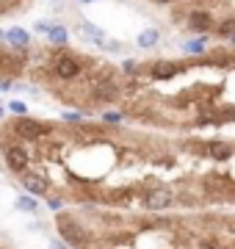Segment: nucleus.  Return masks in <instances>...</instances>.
<instances>
[{"label":"nucleus","mask_w":235,"mask_h":249,"mask_svg":"<svg viewBox=\"0 0 235 249\" xmlns=\"http://www.w3.org/2000/svg\"><path fill=\"white\" fill-rule=\"evenodd\" d=\"M11 130L17 133L19 142H39V139H45L50 136V124L47 122H39V119H31V116H17L14 124H11Z\"/></svg>","instance_id":"1"},{"label":"nucleus","mask_w":235,"mask_h":249,"mask_svg":"<svg viewBox=\"0 0 235 249\" xmlns=\"http://www.w3.org/2000/svg\"><path fill=\"white\" fill-rule=\"evenodd\" d=\"M58 230H61V238L67 241V244H72V247H78V249H86L89 232L83 230L72 216H58Z\"/></svg>","instance_id":"2"},{"label":"nucleus","mask_w":235,"mask_h":249,"mask_svg":"<svg viewBox=\"0 0 235 249\" xmlns=\"http://www.w3.org/2000/svg\"><path fill=\"white\" fill-rule=\"evenodd\" d=\"M172 202H174V191L163 186H150L144 191V208L150 213H161L166 208H172Z\"/></svg>","instance_id":"3"},{"label":"nucleus","mask_w":235,"mask_h":249,"mask_svg":"<svg viewBox=\"0 0 235 249\" xmlns=\"http://www.w3.org/2000/svg\"><path fill=\"white\" fill-rule=\"evenodd\" d=\"M3 155H6V166H9L14 175H22L28 172V163H31V155L22 144H6L3 147Z\"/></svg>","instance_id":"4"},{"label":"nucleus","mask_w":235,"mask_h":249,"mask_svg":"<svg viewBox=\"0 0 235 249\" xmlns=\"http://www.w3.org/2000/svg\"><path fill=\"white\" fill-rule=\"evenodd\" d=\"M53 72H55V78H58V80H75V78H78V75L83 72V67H81V61H78L75 55H69V53H58Z\"/></svg>","instance_id":"5"},{"label":"nucleus","mask_w":235,"mask_h":249,"mask_svg":"<svg viewBox=\"0 0 235 249\" xmlns=\"http://www.w3.org/2000/svg\"><path fill=\"white\" fill-rule=\"evenodd\" d=\"M19 186L34 196H47L50 194V180H47L45 175H39V172H22V175H19Z\"/></svg>","instance_id":"6"},{"label":"nucleus","mask_w":235,"mask_h":249,"mask_svg":"<svg viewBox=\"0 0 235 249\" xmlns=\"http://www.w3.org/2000/svg\"><path fill=\"white\" fill-rule=\"evenodd\" d=\"M91 97H94V103H114V100L122 97V86L114 78H105V80H100V83H94Z\"/></svg>","instance_id":"7"},{"label":"nucleus","mask_w":235,"mask_h":249,"mask_svg":"<svg viewBox=\"0 0 235 249\" xmlns=\"http://www.w3.org/2000/svg\"><path fill=\"white\" fill-rule=\"evenodd\" d=\"M183 70H185V64H174V61H155L152 67H150V75H152L155 80H172L174 75H180Z\"/></svg>","instance_id":"8"},{"label":"nucleus","mask_w":235,"mask_h":249,"mask_svg":"<svg viewBox=\"0 0 235 249\" xmlns=\"http://www.w3.org/2000/svg\"><path fill=\"white\" fill-rule=\"evenodd\" d=\"M208 155L216 160H230L233 158V144L221 142V139H213V142H208Z\"/></svg>","instance_id":"9"},{"label":"nucleus","mask_w":235,"mask_h":249,"mask_svg":"<svg viewBox=\"0 0 235 249\" xmlns=\"http://www.w3.org/2000/svg\"><path fill=\"white\" fill-rule=\"evenodd\" d=\"M188 28L191 31H202V34H205V31H210V28H213V17H210L208 11H191L188 14Z\"/></svg>","instance_id":"10"},{"label":"nucleus","mask_w":235,"mask_h":249,"mask_svg":"<svg viewBox=\"0 0 235 249\" xmlns=\"http://www.w3.org/2000/svg\"><path fill=\"white\" fill-rule=\"evenodd\" d=\"M136 196V188L133 186H125V188H114L108 194V202H130Z\"/></svg>","instance_id":"11"},{"label":"nucleus","mask_w":235,"mask_h":249,"mask_svg":"<svg viewBox=\"0 0 235 249\" xmlns=\"http://www.w3.org/2000/svg\"><path fill=\"white\" fill-rule=\"evenodd\" d=\"M6 42H11L14 47H25L28 45V34L22 28H9L6 31Z\"/></svg>","instance_id":"12"},{"label":"nucleus","mask_w":235,"mask_h":249,"mask_svg":"<svg viewBox=\"0 0 235 249\" xmlns=\"http://www.w3.org/2000/svg\"><path fill=\"white\" fill-rule=\"evenodd\" d=\"M216 34L218 36H230V39H233V36H235V17L221 19V22L216 25Z\"/></svg>","instance_id":"13"},{"label":"nucleus","mask_w":235,"mask_h":249,"mask_svg":"<svg viewBox=\"0 0 235 249\" xmlns=\"http://www.w3.org/2000/svg\"><path fill=\"white\" fill-rule=\"evenodd\" d=\"M50 42L53 45H67V39H69V34H67V28L64 25H53V31H50Z\"/></svg>","instance_id":"14"},{"label":"nucleus","mask_w":235,"mask_h":249,"mask_svg":"<svg viewBox=\"0 0 235 249\" xmlns=\"http://www.w3.org/2000/svg\"><path fill=\"white\" fill-rule=\"evenodd\" d=\"M158 39H161V34H158L155 28H150V31H144V34L138 36V47H152Z\"/></svg>","instance_id":"15"},{"label":"nucleus","mask_w":235,"mask_h":249,"mask_svg":"<svg viewBox=\"0 0 235 249\" xmlns=\"http://www.w3.org/2000/svg\"><path fill=\"white\" fill-rule=\"evenodd\" d=\"M185 50H188V53H202V50H205V39H194V42H188Z\"/></svg>","instance_id":"16"},{"label":"nucleus","mask_w":235,"mask_h":249,"mask_svg":"<svg viewBox=\"0 0 235 249\" xmlns=\"http://www.w3.org/2000/svg\"><path fill=\"white\" fill-rule=\"evenodd\" d=\"M17 205L22 208V211H36V202H34L31 196H19V199H17Z\"/></svg>","instance_id":"17"},{"label":"nucleus","mask_w":235,"mask_h":249,"mask_svg":"<svg viewBox=\"0 0 235 249\" xmlns=\"http://www.w3.org/2000/svg\"><path fill=\"white\" fill-rule=\"evenodd\" d=\"M9 111H11V114H17V116H25V106H22L19 100H14V103H9Z\"/></svg>","instance_id":"18"},{"label":"nucleus","mask_w":235,"mask_h":249,"mask_svg":"<svg viewBox=\"0 0 235 249\" xmlns=\"http://www.w3.org/2000/svg\"><path fill=\"white\" fill-rule=\"evenodd\" d=\"M39 31V34H50V31H53V25H50V22H42V19H39L36 25H34Z\"/></svg>","instance_id":"19"},{"label":"nucleus","mask_w":235,"mask_h":249,"mask_svg":"<svg viewBox=\"0 0 235 249\" xmlns=\"http://www.w3.org/2000/svg\"><path fill=\"white\" fill-rule=\"evenodd\" d=\"M122 70H125L127 75H136V72H138V64H136V61H125V67H122Z\"/></svg>","instance_id":"20"},{"label":"nucleus","mask_w":235,"mask_h":249,"mask_svg":"<svg viewBox=\"0 0 235 249\" xmlns=\"http://www.w3.org/2000/svg\"><path fill=\"white\" fill-rule=\"evenodd\" d=\"M102 119H105V122H108V124H117V122H119V119H122V116H119V114H117V111H108V114L102 116Z\"/></svg>","instance_id":"21"},{"label":"nucleus","mask_w":235,"mask_h":249,"mask_svg":"<svg viewBox=\"0 0 235 249\" xmlns=\"http://www.w3.org/2000/svg\"><path fill=\"white\" fill-rule=\"evenodd\" d=\"M230 202H235V183H233V188H230V196H227Z\"/></svg>","instance_id":"22"},{"label":"nucleus","mask_w":235,"mask_h":249,"mask_svg":"<svg viewBox=\"0 0 235 249\" xmlns=\"http://www.w3.org/2000/svg\"><path fill=\"white\" fill-rule=\"evenodd\" d=\"M155 3H174V0H155Z\"/></svg>","instance_id":"23"},{"label":"nucleus","mask_w":235,"mask_h":249,"mask_svg":"<svg viewBox=\"0 0 235 249\" xmlns=\"http://www.w3.org/2000/svg\"><path fill=\"white\" fill-rule=\"evenodd\" d=\"M83 3H89V0H83Z\"/></svg>","instance_id":"24"},{"label":"nucleus","mask_w":235,"mask_h":249,"mask_svg":"<svg viewBox=\"0 0 235 249\" xmlns=\"http://www.w3.org/2000/svg\"><path fill=\"white\" fill-rule=\"evenodd\" d=\"M233 42H235V36H233Z\"/></svg>","instance_id":"25"}]
</instances>
